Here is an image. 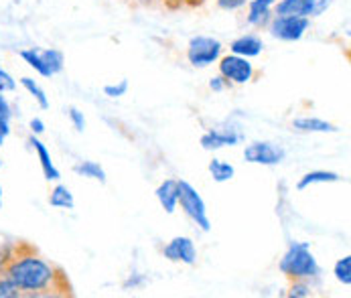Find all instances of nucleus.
<instances>
[{"label": "nucleus", "instance_id": "27", "mask_svg": "<svg viewBox=\"0 0 351 298\" xmlns=\"http://www.w3.org/2000/svg\"><path fill=\"white\" fill-rule=\"evenodd\" d=\"M69 120H71V124H73V128L77 132H84L86 130V116L77 108H69Z\"/></svg>", "mask_w": 351, "mask_h": 298}, {"label": "nucleus", "instance_id": "30", "mask_svg": "<svg viewBox=\"0 0 351 298\" xmlns=\"http://www.w3.org/2000/svg\"><path fill=\"white\" fill-rule=\"evenodd\" d=\"M215 2H217V6L223 8V10H238V8L246 6L248 0H215Z\"/></svg>", "mask_w": 351, "mask_h": 298}, {"label": "nucleus", "instance_id": "2", "mask_svg": "<svg viewBox=\"0 0 351 298\" xmlns=\"http://www.w3.org/2000/svg\"><path fill=\"white\" fill-rule=\"evenodd\" d=\"M278 270L291 280H313L321 274V266L308 242H291L280 258Z\"/></svg>", "mask_w": 351, "mask_h": 298}, {"label": "nucleus", "instance_id": "3", "mask_svg": "<svg viewBox=\"0 0 351 298\" xmlns=\"http://www.w3.org/2000/svg\"><path fill=\"white\" fill-rule=\"evenodd\" d=\"M177 191H179V207L183 213L199 227L201 232H211V219L207 213V205L199 195V191L189 183V181H177Z\"/></svg>", "mask_w": 351, "mask_h": 298}, {"label": "nucleus", "instance_id": "21", "mask_svg": "<svg viewBox=\"0 0 351 298\" xmlns=\"http://www.w3.org/2000/svg\"><path fill=\"white\" fill-rule=\"evenodd\" d=\"M10 120H12V110L8 99L0 92V147L4 145L6 136L10 134Z\"/></svg>", "mask_w": 351, "mask_h": 298}, {"label": "nucleus", "instance_id": "11", "mask_svg": "<svg viewBox=\"0 0 351 298\" xmlns=\"http://www.w3.org/2000/svg\"><path fill=\"white\" fill-rule=\"evenodd\" d=\"M29 145L33 147V150L37 152V158H39V164H41V171H43V177L47 179V181H53V183H57L59 179H61V173H59V169L55 166V162L51 160V152L49 149L39 140V136H35V134H31L29 136Z\"/></svg>", "mask_w": 351, "mask_h": 298}, {"label": "nucleus", "instance_id": "22", "mask_svg": "<svg viewBox=\"0 0 351 298\" xmlns=\"http://www.w3.org/2000/svg\"><path fill=\"white\" fill-rule=\"evenodd\" d=\"M41 57L47 65V69L51 71V75H57L63 71L65 67V55L59 49H41Z\"/></svg>", "mask_w": 351, "mask_h": 298}, {"label": "nucleus", "instance_id": "25", "mask_svg": "<svg viewBox=\"0 0 351 298\" xmlns=\"http://www.w3.org/2000/svg\"><path fill=\"white\" fill-rule=\"evenodd\" d=\"M23 297L21 290L16 288V284L4 274L0 272V298H19Z\"/></svg>", "mask_w": 351, "mask_h": 298}, {"label": "nucleus", "instance_id": "18", "mask_svg": "<svg viewBox=\"0 0 351 298\" xmlns=\"http://www.w3.org/2000/svg\"><path fill=\"white\" fill-rule=\"evenodd\" d=\"M49 205L55 207V209H67V211H71V209H75V197H73V193L65 185L57 183L51 189Z\"/></svg>", "mask_w": 351, "mask_h": 298}, {"label": "nucleus", "instance_id": "29", "mask_svg": "<svg viewBox=\"0 0 351 298\" xmlns=\"http://www.w3.org/2000/svg\"><path fill=\"white\" fill-rule=\"evenodd\" d=\"M228 86H230V84H228L219 73H217V75H213V77L209 79V90H211V92H215V94H221Z\"/></svg>", "mask_w": 351, "mask_h": 298}, {"label": "nucleus", "instance_id": "28", "mask_svg": "<svg viewBox=\"0 0 351 298\" xmlns=\"http://www.w3.org/2000/svg\"><path fill=\"white\" fill-rule=\"evenodd\" d=\"M14 88H16V82H14L12 75H10L6 69H2V65H0V92L6 94V92H12Z\"/></svg>", "mask_w": 351, "mask_h": 298}, {"label": "nucleus", "instance_id": "26", "mask_svg": "<svg viewBox=\"0 0 351 298\" xmlns=\"http://www.w3.org/2000/svg\"><path fill=\"white\" fill-rule=\"evenodd\" d=\"M128 88H130L128 79H120V82H116V84H108V86L104 88V96H108V98L112 99H118L122 98V96H126Z\"/></svg>", "mask_w": 351, "mask_h": 298}, {"label": "nucleus", "instance_id": "36", "mask_svg": "<svg viewBox=\"0 0 351 298\" xmlns=\"http://www.w3.org/2000/svg\"><path fill=\"white\" fill-rule=\"evenodd\" d=\"M276 2H278V0H276Z\"/></svg>", "mask_w": 351, "mask_h": 298}, {"label": "nucleus", "instance_id": "5", "mask_svg": "<svg viewBox=\"0 0 351 298\" xmlns=\"http://www.w3.org/2000/svg\"><path fill=\"white\" fill-rule=\"evenodd\" d=\"M221 53H223L221 41L209 35H195L187 43V61L197 69H205L217 63Z\"/></svg>", "mask_w": 351, "mask_h": 298}, {"label": "nucleus", "instance_id": "12", "mask_svg": "<svg viewBox=\"0 0 351 298\" xmlns=\"http://www.w3.org/2000/svg\"><path fill=\"white\" fill-rule=\"evenodd\" d=\"M293 130L302 132V134H333L337 132V126L315 116H301L293 120Z\"/></svg>", "mask_w": 351, "mask_h": 298}, {"label": "nucleus", "instance_id": "10", "mask_svg": "<svg viewBox=\"0 0 351 298\" xmlns=\"http://www.w3.org/2000/svg\"><path fill=\"white\" fill-rule=\"evenodd\" d=\"M246 4H248L246 21H248L250 27L262 29L274 16V4H276V0H248Z\"/></svg>", "mask_w": 351, "mask_h": 298}, {"label": "nucleus", "instance_id": "33", "mask_svg": "<svg viewBox=\"0 0 351 298\" xmlns=\"http://www.w3.org/2000/svg\"><path fill=\"white\" fill-rule=\"evenodd\" d=\"M165 4H169V6H173V8H177V6H181V0H162Z\"/></svg>", "mask_w": 351, "mask_h": 298}, {"label": "nucleus", "instance_id": "17", "mask_svg": "<svg viewBox=\"0 0 351 298\" xmlns=\"http://www.w3.org/2000/svg\"><path fill=\"white\" fill-rule=\"evenodd\" d=\"M207 171L215 183H228L236 177V166L223 158H211L207 164Z\"/></svg>", "mask_w": 351, "mask_h": 298}, {"label": "nucleus", "instance_id": "9", "mask_svg": "<svg viewBox=\"0 0 351 298\" xmlns=\"http://www.w3.org/2000/svg\"><path fill=\"white\" fill-rule=\"evenodd\" d=\"M162 256L169 262H175V264H185V266H195L197 264V248H195V242L191 238H187V236L173 238L162 248Z\"/></svg>", "mask_w": 351, "mask_h": 298}, {"label": "nucleus", "instance_id": "8", "mask_svg": "<svg viewBox=\"0 0 351 298\" xmlns=\"http://www.w3.org/2000/svg\"><path fill=\"white\" fill-rule=\"evenodd\" d=\"M244 140V132L236 126H217V128H209L207 132H203L199 145L203 150H221L228 147H236Z\"/></svg>", "mask_w": 351, "mask_h": 298}, {"label": "nucleus", "instance_id": "13", "mask_svg": "<svg viewBox=\"0 0 351 298\" xmlns=\"http://www.w3.org/2000/svg\"><path fill=\"white\" fill-rule=\"evenodd\" d=\"M154 195H156L158 205L165 209V213L173 215V213L179 209V191H177V179H165V181H162V183L156 187Z\"/></svg>", "mask_w": 351, "mask_h": 298}, {"label": "nucleus", "instance_id": "16", "mask_svg": "<svg viewBox=\"0 0 351 298\" xmlns=\"http://www.w3.org/2000/svg\"><path fill=\"white\" fill-rule=\"evenodd\" d=\"M73 173L77 177H84V179L98 181L101 185L108 181V175H106L104 166H101L100 162H96V160H80V162H75L73 164Z\"/></svg>", "mask_w": 351, "mask_h": 298}, {"label": "nucleus", "instance_id": "6", "mask_svg": "<svg viewBox=\"0 0 351 298\" xmlns=\"http://www.w3.org/2000/svg\"><path fill=\"white\" fill-rule=\"evenodd\" d=\"M217 71L230 86H246L256 75V69L250 59L228 53L217 59Z\"/></svg>", "mask_w": 351, "mask_h": 298}, {"label": "nucleus", "instance_id": "15", "mask_svg": "<svg viewBox=\"0 0 351 298\" xmlns=\"http://www.w3.org/2000/svg\"><path fill=\"white\" fill-rule=\"evenodd\" d=\"M339 181H341V177H339V173H335V171H311V173L302 175L301 179H299L297 189H299V191H306V189H311L313 185L339 183Z\"/></svg>", "mask_w": 351, "mask_h": 298}, {"label": "nucleus", "instance_id": "4", "mask_svg": "<svg viewBox=\"0 0 351 298\" xmlns=\"http://www.w3.org/2000/svg\"><path fill=\"white\" fill-rule=\"evenodd\" d=\"M266 27L274 39L295 43V41H301L306 35V31L311 29V18L301 16V14H274Z\"/></svg>", "mask_w": 351, "mask_h": 298}, {"label": "nucleus", "instance_id": "19", "mask_svg": "<svg viewBox=\"0 0 351 298\" xmlns=\"http://www.w3.org/2000/svg\"><path fill=\"white\" fill-rule=\"evenodd\" d=\"M21 59H23L31 69H35L41 77H53L51 71L47 69V65H45V61H43V57H41V49H37V47H33V49H23L21 51Z\"/></svg>", "mask_w": 351, "mask_h": 298}, {"label": "nucleus", "instance_id": "20", "mask_svg": "<svg viewBox=\"0 0 351 298\" xmlns=\"http://www.w3.org/2000/svg\"><path fill=\"white\" fill-rule=\"evenodd\" d=\"M21 86L29 92V96H33V99L39 103L41 110H47V108H49V98H47L45 90L39 86L37 79H33V77H23V79H21Z\"/></svg>", "mask_w": 351, "mask_h": 298}, {"label": "nucleus", "instance_id": "1", "mask_svg": "<svg viewBox=\"0 0 351 298\" xmlns=\"http://www.w3.org/2000/svg\"><path fill=\"white\" fill-rule=\"evenodd\" d=\"M21 290L23 297H45L57 288L61 272L37 253L12 256L2 270Z\"/></svg>", "mask_w": 351, "mask_h": 298}, {"label": "nucleus", "instance_id": "24", "mask_svg": "<svg viewBox=\"0 0 351 298\" xmlns=\"http://www.w3.org/2000/svg\"><path fill=\"white\" fill-rule=\"evenodd\" d=\"M313 295V286L311 280H293L291 288H289V297L291 298H308Z\"/></svg>", "mask_w": 351, "mask_h": 298}, {"label": "nucleus", "instance_id": "7", "mask_svg": "<svg viewBox=\"0 0 351 298\" xmlns=\"http://www.w3.org/2000/svg\"><path fill=\"white\" fill-rule=\"evenodd\" d=\"M285 156H287V150L280 145L264 142V140L250 142L244 149V160L250 164H260V166H276L285 160Z\"/></svg>", "mask_w": 351, "mask_h": 298}, {"label": "nucleus", "instance_id": "31", "mask_svg": "<svg viewBox=\"0 0 351 298\" xmlns=\"http://www.w3.org/2000/svg\"><path fill=\"white\" fill-rule=\"evenodd\" d=\"M29 128H31V134L41 136V134L45 132V122H43L41 118H33V120L29 122Z\"/></svg>", "mask_w": 351, "mask_h": 298}, {"label": "nucleus", "instance_id": "32", "mask_svg": "<svg viewBox=\"0 0 351 298\" xmlns=\"http://www.w3.org/2000/svg\"><path fill=\"white\" fill-rule=\"evenodd\" d=\"M205 0H181V4H187V6H201Z\"/></svg>", "mask_w": 351, "mask_h": 298}, {"label": "nucleus", "instance_id": "23", "mask_svg": "<svg viewBox=\"0 0 351 298\" xmlns=\"http://www.w3.org/2000/svg\"><path fill=\"white\" fill-rule=\"evenodd\" d=\"M333 274H335V280L339 284H343L346 288L351 286V256H343L335 262L333 266Z\"/></svg>", "mask_w": 351, "mask_h": 298}, {"label": "nucleus", "instance_id": "34", "mask_svg": "<svg viewBox=\"0 0 351 298\" xmlns=\"http://www.w3.org/2000/svg\"><path fill=\"white\" fill-rule=\"evenodd\" d=\"M0 209H2V187H0Z\"/></svg>", "mask_w": 351, "mask_h": 298}, {"label": "nucleus", "instance_id": "35", "mask_svg": "<svg viewBox=\"0 0 351 298\" xmlns=\"http://www.w3.org/2000/svg\"><path fill=\"white\" fill-rule=\"evenodd\" d=\"M0 166H2V160H0Z\"/></svg>", "mask_w": 351, "mask_h": 298}, {"label": "nucleus", "instance_id": "14", "mask_svg": "<svg viewBox=\"0 0 351 298\" xmlns=\"http://www.w3.org/2000/svg\"><path fill=\"white\" fill-rule=\"evenodd\" d=\"M264 51V43L258 35H240L238 39H234L230 43V53L234 55H240V57H246V59H254V57H260Z\"/></svg>", "mask_w": 351, "mask_h": 298}]
</instances>
